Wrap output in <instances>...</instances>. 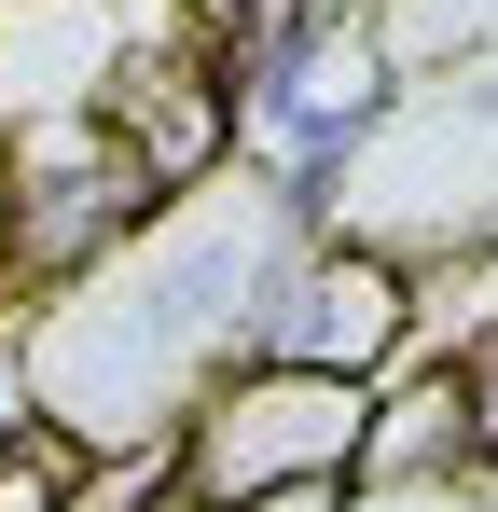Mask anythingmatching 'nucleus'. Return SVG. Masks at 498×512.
Instances as JSON below:
<instances>
[{
	"mask_svg": "<svg viewBox=\"0 0 498 512\" xmlns=\"http://www.w3.org/2000/svg\"><path fill=\"white\" fill-rule=\"evenodd\" d=\"M360 416L374 388L360 374H305V360H222L180 429H166V471L194 512H236V499H277V485H346L360 471Z\"/></svg>",
	"mask_w": 498,
	"mask_h": 512,
	"instance_id": "1",
	"label": "nucleus"
},
{
	"mask_svg": "<svg viewBox=\"0 0 498 512\" xmlns=\"http://www.w3.org/2000/svg\"><path fill=\"white\" fill-rule=\"evenodd\" d=\"M153 208H166L153 167L97 111H42V125L0 139V263H14V291H70L83 263H111Z\"/></svg>",
	"mask_w": 498,
	"mask_h": 512,
	"instance_id": "2",
	"label": "nucleus"
},
{
	"mask_svg": "<svg viewBox=\"0 0 498 512\" xmlns=\"http://www.w3.org/2000/svg\"><path fill=\"white\" fill-rule=\"evenodd\" d=\"M249 360H305V374H360V388H388V374L415 360V263L319 222L305 250L277 263Z\"/></svg>",
	"mask_w": 498,
	"mask_h": 512,
	"instance_id": "3",
	"label": "nucleus"
},
{
	"mask_svg": "<svg viewBox=\"0 0 498 512\" xmlns=\"http://www.w3.org/2000/svg\"><path fill=\"white\" fill-rule=\"evenodd\" d=\"M70 485H83V443L56 416H14V429H0V512H70Z\"/></svg>",
	"mask_w": 498,
	"mask_h": 512,
	"instance_id": "4",
	"label": "nucleus"
}]
</instances>
